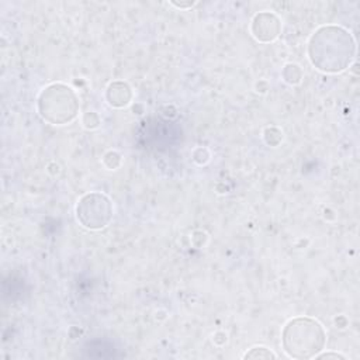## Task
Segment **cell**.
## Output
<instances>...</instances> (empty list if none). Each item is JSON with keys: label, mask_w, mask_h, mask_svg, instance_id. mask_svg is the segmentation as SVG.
I'll list each match as a JSON object with an SVG mask.
<instances>
[{"label": "cell", "mask_w": 360, "mask_h": 360, "mask_svg": "<svg viewBox=\"0 0 360 360\" xmlns=\"http://www.w3.org/2000/svg\"><path fill=\"white\" fill-rule=\"evenodd\" d=\"M354 52L356 44L352 34L339 25L318 28L308 42L311 63L325 73L345 70L354 58Z\"/></svg>", "instance_id": "obj_1"}, {"label": "cell", "mask_w": 360, "mask_h": 360, "mask_svg": "<svg viewBox=\"0 0 360 360\" xmlns=\"http://www.w3.org/2000/svg\"><path fill=\"white\" fill-rule=\"evenodd\" d=\"M326 342L323 326L312 318L298 316L287 322L281 333L284 352L294 359L318 356Z\"/></svg>", "instance_id": "obj_2"}, {"label": "cell", "mask_w": 360, "mask_h": 360, "mask_svg": "<svg viewBox=\"0 0 360 360\" xmlns=\"http://www.w3.org/2000/svg\"><path fill=\"white\" fill-rule=\"evenodd\" d=\"M39 115L55 125L73 121L79 112L76 93L66 84L52 83L42 89L37 101Z\"/></svg>", "instance_id": "obj_3"}, {"label": "cell", "mask_w": 360, "mask_h": 360, "mask_svg": "<svg viewBox=\"0 0 360 360\" xmlns=\"http://www.w3.org/2000/svg\"><path fill=\"white\" fill-rule=\"evenodd\" d=\"M76 217L77 221L89 229L104 228L112 217L111 201L101 193H89L79 200Z\"/></svg>", "instance_id": "obj_4"}, {"label": "cell", "mask_w": 360, "mask_h": 360, "mask_svg": "<svg viewBox=\"0 0 360 360\" xmlns=\"http://www.w3.org/2000/svg\"><path fill=\"white\" fill-rule=\"evenodd\" d=\"M281 22L278 17L270 11L257 13L252 20V34L260 42H270L280 34Z\"/></svg>", "instance_id": "obj_5"}, {"label": "cell", "mask_w": 360, "mask_h": 360, "mask_svg": "<svg viewBox=\"0 0 360 360\" xmlns=\"http://www.w3.org/2000/svg\"><path fill=\"white\" fill-rule=\"evenodd\" d=\"M105 97H107V101L110 103V105L120 108V107H125L131 101L132 93L127 83L114 82L107 87Z\"/></svg>", "instance_id": "obj_6"}, {"label": "cell", "mask_w": 360, "mask_h": 360, "mask_svg": "<svg viewBox=\"0 0 360 360\" xmlns=\"http://www.w3.org/2000/svg\"><path fill=\"white\" fill-rule=\"evenodd\" d=\"M250 359V357H263V359H270V357H276L269 349H266V347H253L249 353H246L245 354V359Z\"/></svg>", "instance_id": "obj_7"}, {"label": "cell", "mask_w": 360, "mask_h": 360, "mask_svg": "<svg viewBox=\"0 0 360 360\" xmlns=\"http://www.w3.org/2000/svg\"><path fill=\"white\" fill-rule=\"evenodd\" d=\"M329 357H335V359H345L342 354H338V353H325V354H321L319 359H329Z\"/></svg>", "instance_id": "obj_8"}]
</instances>
